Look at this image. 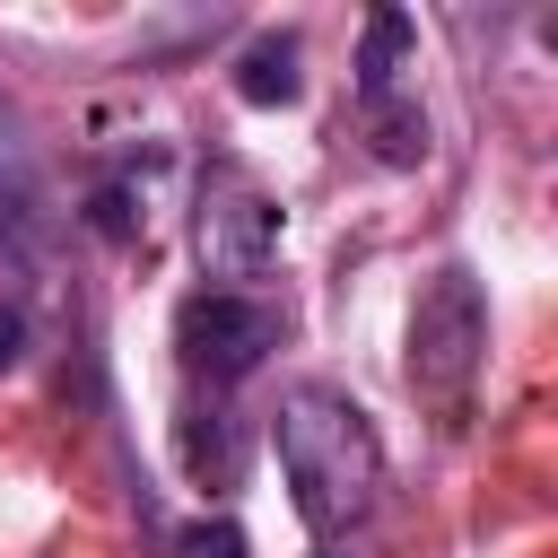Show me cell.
<instances>
[{
	"label": "cell",
	"instance_id": "6da1fadb",
	"mask_svg": "<svg viewBox=\"0 0 558 558\" xmlns=\"http://www.w3.org/2000/svg\"><path fill=\"white\" fill-rule=\"evenodd\" d=\"M270 445H279L288 497H296V514H305L314 541H340L349 523H366V506L384 488V445H375V418L349 392L296 384L270 410Z\"/></svg>",
	"mask_w": 558,
	"mask_h": 558
},
{
	"label": "cell",
	"instance_id": "7a4b0ae2",
	"mask_svg": "<svg viewBox=\"0 0 558 558\" xmlns=\"http://www.w3.org/2000/svg\"><path fill=\"white\" fill-rule=\"evenodd\" d=\"M480 349H488V305H480V279L462 262H445L418 305H410V392L436 401V410H462L471 375H480Z\"/></svg>",
	"mask_w": 558,
	"mask_h": 558
},
{
	"label": "cell",
	"instance_id": "3957f363",
	"mask_svg": "<svg viewBox=\"0 0 558 558\" xmlns=\"http://www.w3.org/2000/svg\"><path fill=\"white\" fill-rule=\"evenodd\" d=\"M279 331H288V314L270 305V296H244V288H201V296H183L174 305V349H183V375L192 384H244L270 349H279Z\"/></svg>",
	"mask_w": 558,
	"mask_h": 558
},
{
	"label": "cell",
	"instance_id": "277c9868",
	"mask_svg": "<svg viewBox=\"0 0 558 558\" xmlns=\"http://www.w3.org/2000/svg\"><path fill=\"white\" fill-rule=\"evenodd\" d=\"M192 253L209 279H262L279 262V201L244 166H209L201 209H192Z\"/></svg>",
	"mask_w": 558,
	"mask_h": 558
},
{
	"label": "cell",
	"instance_id": "5b68a950",
	"mask_svg": "<svg viewBox=\"0 0 558 558\" xmlns=\"http://www.w3.org/2000/svg\"><path fill=\"white\" fill-rule=\"evenodd\" d=\"M35 218H44V174H35V140H26V122L0 105V227L9 235H35Z\"/></svg>",
	"mask_w": 558,
	"mask_h": 558
},
{
	"label": "cell",
	"instance_id": "8992f818",
	"mask_svg": "<svg viewBox=\"0 0 558 558\" xmlns=\"http://www.w3.org/2000/svg\"><path fill=\"white\" fill-rule=\"evenodd\" d=\"M235 96L244 105H296L305 96V70H296V35H253L244 52H235Z\"/></svg>",
	"mask_w": 558,
	"mask_h": 558
},
{
	"label": "cell",
	"instance_id": "52a82bcc",
	"mask_svg": "<svg viewBox=\"0 0 558 558\" xmlns=\"http://www.w3.org/2000/svg\"><path fill=\"white\" fill-rule=\"evenodd\" d=\"M410 44H418L410 9H375V17H366V44H357V96H366V105H375V96H392V78H401Z\"/></svg>",
	"mask_w": 558,
	"mask_h": 558
},
{
	"label": "cell",
	"instance_id": "ba28073f",
	"mask_svg": "<svg viewBox=\"0 0 558 558\" xmlns=\"http://www.w3.org/2000/svg\"><path fill=\"white\" fill-rule=\"evenodd\" d=\"M366 140H375V157H384V166H418V157H427V113H418V105L375 96V105H366Z\"/></svg>",
	"mask_w": 558,
	"mask_h": 558
},
{
	"label": "cell",
	"instance_id": "9c48e42d",
	"mask_svg": "<svg viewBox=\"0 0 558 558\" xmlns=\"http://www.w3.org/2000/svg\"><path fill=\"white\" fill-rule=\"evenodd\" d=\"M87 227H96V235H113V244H122V235H131V227H140V218H131V192H122V183H105V192H96V201H87Z\"/></svg>",
	"mask_w": 558,
	"mask_h": 558
},
{
	"label": "cell",
	"instance_id": "30bf717a",
	"mask_svg": "<svg viewBox=\"0 0 558 558\" xmlns=\"http://www.w3.org/2000/svg\"><path fill=\"white\" fill-rule=\"evenodd\" d=\"M183 558H244V532L218 514V523H192L183 532Z\"/></svg>",
	"mask_w": 558,
	"mask_h": 558
},
{
	"label": "cell",
	"instance_id": "8fae6325",
	"mask_svg": "<svg viewBox=\"0 0 558 558\" xmlns=\"http://www.w3.org/2000/svg\"><path fill=\"white\" fill-rule=\"evenodd\" d=\"M17 357H26V305H9V296H0V375H9Z\"/></svg>",
	"mask_w": 558,
	"mask_h": 558
}]
</instances>
